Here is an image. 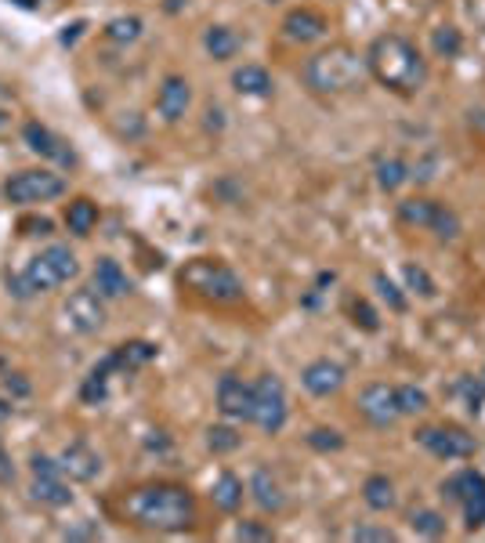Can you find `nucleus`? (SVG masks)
I'll use <instances>...</instances> for the list:
<instances>
[{
    "label": "nucleus",
    "mask_w": 485,
    "mask_h": 543,
    "mask_svg": "<svg viewBox=\"0 0 485 543\" xmlns=\"http://www.w3.org/2000/svg\"><path fill=\"white\" fill-rule=\"evenodd\" d=\"M127 526L145 533H185L195 526V496L178 482H145L116 500Z\"/></svg>",
    "instance_id": "f257e3e1"
},
{
    "label": "nucleus",
    "mask_w": 485,
    "mask_h": 543,
    "mask_svg": "<svg viewBox=\"0 0 485 543\" xmlns=\"http://www.w3.org/2000/svg\"><path fill=\"white\" fill-rule=\"evenodd\" d=\"M366 69L381 88L398 94V98L420 94L427 88V77H431V66L424 59V51L402 33L374 37V44L366 48Z\"/></svg>",
    "instance_id": "f03ea898"
},
{
    "label": "nucleus",
    "mask_w": 485,
    "mask_h": 543,
    "mask_svg": "<svg viewBox=\"0 0 485 543\" xmlns=\"http://www.w3.org/2000/svg\"><path fill=\"white\" fill-rule=\"evenodd\" d=\"M366 80H370L366 55H359L352 44H330V48L308 55L300 66V84L315 98L355 94V90H363Z\"/></svg>",
    "instance_id": "7ed1b4c3"
},
{
    "label": "nucleus",
    "mask_w": 485,
    "mask_h": 543,
    "mask_svg": "<svg viewBox=\"0 0 485 543\" xmlns=\"http://www.w3.org/2000/svg\"><path fill=\"white\" fill-rule=\"evenodd\" d=\"M178 282L182 290H189L199 301H210V304H239L247 301V286L239 279V272L232 269L228 261L221 258H193L185 261L178 272Z\"/></svg>",
    "instance_id": "20e7f679"
},
{
    "label": "nucleus",
    "mask_w": 485,
    "mask_h": 543,
    "mask_svg": "<svg viewBox=\"0 0 485 543\" xmlns=\"http://www.w3.org/2000/svg\"><path fill=\"white\" fill-rule=\"evenodd\" d=\"M0 192H4V199L11 207H37V203L62 199L69 192V181L62 178L58 171H51V167H29V171L11 175Z\"/></svg>",
    "instance_id": "39448f33"
},
{
    "label": "nucleus",
    "mask_w": 485,
    "mask_h": 543,
    "mask_svg": "<svg viewBox=\"0 0 485 543\" xmlns=\"http://www.w3.org/2000/svg\"><path fill=\"white\" fill-rule=\"evenodd\" d=\"M438 496L446 504H460L464 511V529L475 533L485 526V474L475 467H460L449 478H442Z\"/></svg>",
    "instance_id": "423d86ee"
},
{
    "label": "nucleus",
    "mask_w": 485,
    "mask_h": 543,
    "mask_svg": "<svg viewBox=\"0 0 485 543\" xmlns=\"http://www.w3.org/2000/svg\"><path fill=\"white\" fill-rule=\"evenodd\" d=\"M290 417V402H287V388L276 373H261L254 380V406H250V424L261 428L265 435H279L287 428Z\"/></svg>",
    "instance_id": "0eeeda50"
},
{
    "label": "nucleus",
    "mask_w": 485,
    "mask_h": 543,
    "mask_svg": "<svg viewBox=\"0 0 485 543\" xmlns=\"http://www.w3.org/2000/svg\"><path fill=\"white\" fill-rule=\"evenodd\" d=\"M413 442L420 450H427L438 460H471L479 452V442L468 428H457V424H427V428H416Z\"/></svg>",
    "instance_id": "6e6552de"
},
{
    "label": "nucleus",
    "mask_w": 485,
    "mask_h": 543,
    "mask_svg": "<svg viewBox=\"0 0 485 543\" xmlns=\"http://www.w3.org/2000/svg\"><path fill=\"white\" fill-rule=\"evenodd\" d=\"M355 406H359V417L370 428H395L402 421V410H398V399H395V384H385V380L366 384L359 391Z\"/></svg>",
    "instance_id": "1a4fd4ad"
},
{
    "label": "nucleus",
    "mask_w": 485,
    "mask_h": 543,
    "mask_svg": "<svg viewBox=\"0 0 485 543\" xmlns=\"http://www.w3.org/2000/svg\"><path fill=\"white\" fill-rule=\"evenodd\" d=\"M22 142H26V149L33 153V156H40V160H47V164H58V167H77V153H73V145L66 142V138H58L51 127H44L40 120H26L22 123Z\"/></svg>",
    "instance_id": "9d476101"
},
{
    "label": "nucleus",
    "mask_w": 485,
    "mask_h": 543,
    "mask_svg": "<svg viewBox=\"0 0 485 543\" xmlns=\"http://www.w3.org/2000/svg\"><path fill=\"white\" fill-rule=\"evenodd\" d=\"M66 312V323L77 330V334H98L105 326V297L98 293L95 286H84V290H73L62 304Z\"/></svg>",
    "instance_id": "9b49d317"
},
{
    "label": "nucleus",
    "mask_w": 485,
    "mask_h": 543,
    "mask_svg": "<svg viewBox=\"0 0 485 543\" xmlns=\"http://www.w3.org/2000/svg\"><path fill=\"white\" fill-rule=\"evenodd\" d=\"M214 402L225 421H243L250 424V406H254V384H247L239 373H221Z\"/></svg>",
    "instance_id": "f8f14e48"
},
{
    "label": "nucleus",
    "mask_w": 485,
    "mask_h": 543,
    "mask_svg": "<svg viewBox=\"0 0 485 543\" xmlns=\"http://www.w3.org/2000/svg\"><path fill=\"white\" fill-rule=\"evenodd\" d=\"M279 29H283V37L290 44H319V40L330 37V18L319 7H308L304 4V7H293V11L283 15Z\"/></svg>",
    "instance_id": "ddd939ff"
},
{
    "label": "nucleus",
    "mask_w": 485,
    "mask_h": 543,
    "mask_svg": "<svg viewBox=\"0 0 485 543\" xmlns=\"http://www.w3.org/2000/svg\"><path fill=\"white\" fill-rule=\"evenodd\" d=\"M189 105H193V84H189L182 73H167V77L160 80V90H156V116H160L167 127H174V123L185 120Z\"/></svg>",
    "instance_id": "4468645a"
},
{
    "label": "nucleus",
    "mask_w": 485,
    "mask_h": 543,
    "mask_svg": "<svg viewBox=\"0 0 485 543\" xmlns=\"http://www.w3.org/2000/svg\"><path fill=\"white\" fill-rule=\"evenodd\" d=\"M344 366L333 359H311L304 369H300V384H304V391L308 395H315V399H330V395H337L341 388H344Z\"/></svg>",
    "instance_id": "2eb2a0df"
},
{
    "label": "nucleus",
    "mask_w": 485,
    "mask_h": 543,
    "mask_svg": "<svg viewBox=\"0 0 485 543\" xmlns=\"http://www.w3.org/2000/svg\"><path fill=\"white\" fill-rule=\"evenodd\" d=\"M58 463H62V474L69 482H95L98 474H101V456L88 442H80V439L62 450Z\"/></svg>",
    "instance_id": "dca6fc26"
},
{
    "label": "nucleus",
    "mask_w": 485,
    "mask_h": 543,
    "mask_svg": "<svg viewBox=\"0 0 485 543\" xmlns=\"http://www.w3.org/2000/svg\"><path fill=\"white\" fill-rule=\"evenodd\" d=\"M247 496H250L265 515H279V511L287 507V493H283L279 478H276L269 467H258V471L250 474V482H247Z\"/></svg>",
    "instance_id": "f3484780"
},
{
    "label": "nucleus",
    "mask_w": 485,
    "mask_h": 543,
    "mask_svg": "<svg viewBox=\"0 0 485 543\" xmlns=\"http://www.w3.org/2000/svg\"><path fill=\"white\" fill-rule=\"evenodd\" d=\"M91 286H95L105 301H120V297H127V293L134 290L131 275L120 269V261H112V258H98V261H95V272H91Z\"/></svg>",
    "instance_id": "a211bd4d"
},
{
    "label": "nucleus",
    "mask_w": 485,
    "mask_h": 543,
    "mask_svg": "<svg viewBox=\"0 0 485 543\" xmlns=\"http://www.w3.org/2000/svg\"><path fill=\"white\" fill-rule=\"evenodd\" d=\"M232 90H236L239 98H272L276 80H272V73H269L265 66L243 62V66L232 69Z\"/></svg>",
    "instance_id": "6ab92c4d"
},
{
    "label": "nucleus",
    "mask_w": 485,
    "mask_h": 543,
    "mask_svg": "<svg viewBox=\"0 0 485 543\" xmlns=\"http://www.w3.org/2000/svg\"><path fill=\"white\" fill-rule=\"evenodd\" d=\"M203 51L214 62H232L243 51V37L232 26H225V22H214V26L203 29Z\"/></svg>",
    "instance_id": "aec40b11"
},
{
    "label": "nucleus",
    "mask_w": 485,
    "mask_h": 543,
    "mask_svg": "<svg viewBox=\"0 0 485 543\" xmlns=\"http://www.w3.org/2000/svg\"><path fill=\"white\" fill-rule=\"evenodd\" d=\"M243 500H247L243 478H239L236 471H221V474L214 478V485H210V504H214L221 515H236V511L243 507Z\"/></svg>",
    "instance_id": "412c9836"
},
{
    "label": "nucleus",
    "mask_w": 485,
    "mask_h": 543,
    "mask_svg": "<svg viewBox=\"0 0 485 543\" xmlns=\"http://www.w3.org/2000/svg\"><path fill=\"white\" fill-rule=\"evenodd\" d=\"M98 218H101V210H98V203L91 196H77V199H69L66 210H62V221H66V229H69L77 240H88V236L95 232Z\"/></svg>",
    "instance_id": "4be33fe9"
},
{
    "label": "nucleus",
    "mask_w": 485,
    "mask_h": 543,
    "mask_svg": "<svg viewBox=\"0 0 485 543\" xmlns=\"http://www.w3.org/2000/svg\"><path fill=\"white\" fill-rule=\"evenodd\" d=\"M442 199H431V196H406L395 203V218L406 225V229H431L435 221V210H438Z\"/></svg>",
    "instance_id": "5701e85b"
},
{
    "label": "nucleus",
    "mask_w": 485,
    "mask_h": 543,
    "mask_svg": "<svg viewBox=\"0 0 485 543\" xmlns=\"http://www.w3.org/2000/svg\"><path fill=\"white\" fill-rule=\"evenodd\" d=\"M156 356H160V348H156L153 341H142V337L123 341V345H116V348H112V359H116V369H120V373L145 369V366L156 359Z\"/></svg>",
    "instance_id": "b1692460"
},
{
    "label": "nucleus",
    "mask_w": 485,
    "mask_h": 543,
    "mask_svg": "<svg viewBox=\"0 0 485 543\" xmlns=\"http://www.w3.org/2000/svg\"><path fill=\"white\" fill-rule=\"evenodd\" d=\"M363 504L370 511H377V515H388V511L398 507V493H395V482L388 474H370L363 482Z\"/></svg>",
    "instance_id": "393cba45"
},
{
    "label": "nucleus",
    "mask_w": 485,
    "mask_h": 543,
    "mask_svg": "<svg viewBox=\"0 0 485 543\" xmlns=\"http://www.w3.org/2000/svg\"><path fill=\"white\" fill-rule=\"evenodd\" d=\"M33 500L44 504V507H69L73 504V493L66 485V474H47V478H33Z\"/></svg>",
    "instance_id": "a878e982"
},
{
    "label": "nucleus",
    "mask_w": 485,
    "mask_h": 543,
    "mask_svg": "<svg viewBox=\"0 0 485 543\" xmlns=\"http://www.w3.org/2000/svg\"><path fill=\"white\" fill-rule=\"evenodd\" d=\"M431 55L435 59H460L464 55V29L460 26H453V22H446V26H435L431 29Z\"/></svg>",
    "instance_id": "bb28decb"
},
{
    "label": "nucleus",
    "mask_w": 485,
    "mask_h": 543,
    "mask_svg": "<svg viewBox=\"0 0 485 543\" xmlns=\"http://www.w3.org/2000/svg\"><path fill=\"white\" fill-rule=\"evenodd\" d=\"M142 29H145V22L138 15H116V18H109L101 26V37L109 44H116V48H127V44H134L142 37Z\"/></svg>",
    "instance_id": "cd10ccee"
},
{
    "label": "nucleus",
    "mask_w": 485,
    "mask_h": 543,
    "mask_svg": "<svg viewBox=\"0 0 485 543\" xmlns=\"http://www.w3.org/2000/svg\"><path fill=\"white\" fill-rule=\"evenodd\" d=\"M377 188L381 192H398L406 181H413V167L402 160V156H385V160H377Z\"/></svg>",
    "instance_id": "c85d7f7f"
},
{
    "label": "nucleus",
    "mask_w": 485,
    "mask_h": 543,
    "mask_svg": "<svg viewBox=\"0 0 485 543\" xmlns=\"http://www.w3.org/2000/svg\"><path fill=\"white\" fill-rule=\"evenodd\" d=\"M449 395H453V399H464L468 413L479 417V413L485 410V377H471V373L457 377V380L449 384Z\"/></svg>",
    "instance_id": "c756f323"
},
{
    "label": "nucleus",
    "mask_w": 485,
    "mask_h": 543,
    "mask_svg": "<svg viewBox=\"0 0 485 543\" xmlns=\"http://www.w3.org/2000/svg\"><path fill=\"white\" fill-rule=\"evenodd\" d=\"M239 446H243V435H239V428L232 421L206 428V450L214 452V456H228V452H236Z\"/></svg>",
    "instance_id": "7c9ffc66"
},
{
    "label": "nucleus",
    "mask_w": 485,
    "mask_h": 543,
    "mask_svg": "<svg viewBox=\"0 0 485 543\" xmlns=\"http://www.w3.org/2000/svg\"><path fill=\"white\" fill-rule=\"evenodd\" d=\"M409 529L416 537H424V540H442L446 537V515L435 511V507H416L409 515Z\"/></svg>",
    "instance_id": "2f4dec72"
},
{
    "label": "nucleus",
    "mask_w": 485,
    "mask_h": 543,
    "mask_svg": "<svg viewBox=\"0 0 485 543\" xmlns=\"http://www.w3.org/2000/svg\"><path fill=\"white\" fill-rule=\"evenodd\" d=\"M435 240H442V243H457L460 240V232H464V221H460V214L449 207V203H438V210H435V221H431V229H427Z\"/></svg>",
    "instance_id": "473e14b6"
},
{
    "label": "nucleus",
    "mask_w": 485,
    "mask_h": 543,
    "mask_svg": "<svg viewBox=\"0 0 485 543\" xmlns=\"http://www.w3.org/2000/svg\"><path fill=\"white\" fill-rule=\"evenodd\" d=\"M44 258H47V265L55 269L58 275V282H69V279H77L80 275V261H77V254L66 247V243H51L47 250H40Z\"/></svg>",
    "instance_id": "72a5a7b5"
},
{
    "label": "nucleus",
    "mask_w": 485,
    "mask_h": 543,
    "mask_svg": "<svg viewBox=\"0 0 485 543\" xmlns=\"http://www.w3.org/2000/svg\"><path fill=\"white\" fill-rule=\"evenodd\" d=\"M374 286H377V297L388 304L395 315H402L406 308H409V297H406V290L391 279L388 272H374Z\"/></svg>",
    "instance_id": "f704fd0d"
},
{
    "label": "nucleus",
    "mask_w": 485,
    "mask_h": 543,
    "mask_svg": "<svg viewBox=\"0 0 485 543\" xmlns=\"http://www.w3.org/2000/svg\"><path fill=\"white\" fill-rule=\"evenodd\" d=\"M402 279H406V290L409 293H416V297H435L438 293V282L431 279V272L424 269V265H413V261H406L402 265Z\"/></svg>",
    "instance_id": "c9c22d12"
},
{
    "label": "nucleus",
    "mask_w": 485,
    "mask_h": 543,
    "mask_svg": "<svg viewBox=\"0 0 485 543\" xmlns=\"http://www.w3.org/2000/svg\"><path fill=\"white\" fill-rule=\"evenodd\" d=\"M395 399H398L402 417H416V413H424V410L431 406L427 391H424V388H416V384H395Z\"/></svg>",
    "instance_id": "e433bc0d"
},
{
    "label": "nucleus",
    "mask_w": 485,
    "mask_h": 543,
    "mask_svg": "<svg viewBox=\"0 0 485 543\" xmlns=\"http://www.w3.org/2000/svg\"><path fill=\"white\" fill-rule=\"evenodd\" d=\"M26 275H29V282H33V290H37V293H47V290L62 286V282H58V275H55V269L47 265V258H44V254H37V258H29V261H26Z\"/></svg>",
    "instance_id": "4c0bfd02"
},
{
    "label": "nucleus",
    "mask_w": 485,
    "mask_h": 543,
    "mask_svg": "<svg viewBox=\"0 0 485 543\" xmlns=\"http://www.w3.org/2000/svg\"><path fill=\"white\" fill-rule=\"evenodd\" d=\"M348 315H352V323H355L363 334H377V330H381V315H377V308H374L366 297H352V301H348Z\"/></svg>",
    "instance_id": "58836bf2"
},
{
    "label": "nucleus",
    "mask_w": 485,
    "mask_h": 543,
    "mask_svg": "<svg viewBox=\"0 0 485 543\" xmlns=\"http://www.w3.org/2000/svg\"><path fill=\"white\" fill-rule=\"evenodd\" d=\"M304 442H308V450H315V452H341L348 439H344L337 428H311V431L304 435Z\"/></svg>",
    "instance_id": "ea45409f"
},
{
    "label": "nucleus",
    "mask_w": 485,
    "mask_h": 543,
    "mask_svg": "<svg viewBox=\"0 0 485 543\" xmlns=\"http://www.w3.org/2000/svg\"><path fill=\"white\" fill-rule=\"evenodd\" d=\"M105 395H109V377L91 369V373L84 377V384H80V402H84V406H101Z\"/></svg>",
    "instance_id": "a19ab883"
},
{
    "label": "nucleus",
    "mask_w": 485,
    "mask_h": 543,
    "mask_svg": "<svg viewBox=\"0 0 485 543\" xmlns=\"http://www.w3.org/2000/svg\"><path fill=\"white\" fill-rule=\"evenodd\" d=\"M236 540L243 543H272L276 540V529L269 526V522H254V518H243L239 526H236V533H232Z\"/></svg>",
    "instance_id": "79ce46f5"
},
{
    "label": "nucleus",
    "mask_w": 485,
    "mask_h": 543,
    "mask_svg": "<svg viewBox=\"0 0 485 543\" xmlns=\"http://www.w3.org/2000/svg\"><path fill=\"white\" fill-rule=\"evenodd\" d=\"M4 282H7V293L15 297V301H29V297H37V290H33V282H29V275H26V269L18 272H4Z\"/></svg>",
    "instance_id": "37998d69"
},
{
    "label": "nucleus",
    "mask_w": 485,
    "mask_h": 543,
    "mask_svg": "<svg viewBox=\"0 0 485 543\" xmlns=\"http://www.w3.org/2000/svg\"><path fill=\"white\" fill-rule=\"evenodd\" d=\"M0 384H4V395H7V399H29V395H33V384H29L26 373H11V369H7V373L0 377Z\"/></svg>",
    "instance_id": "c03bdc74"
},
{
    "label": "nucleus",
    "mask_w": 485,
    "mask_h": 543,
    "mask_svg": "<svg viewBox=\"0 0 485 543\" xmlns=\"http://www.w3.org/2000/svg\"><path fill=\"white\" fill-rule=\"evenodd\" d=\"M352 540L359 543H391L395 540V533L385 529V526H355L352 529Z\"/></svg>",
    "instance_id": "a18cd8bd"
},
{
    "label": "nucleus",
    "mask_w": 485,
    "mask_h": 543,
    "mask_svg": "<svg viewBox=\"0 0 485 543\" xmlns=\"http://www.w3.org/2000/svg\"><path fill=\"white\" fill-rule=\"evenodd\" d=\"M29 471H33V478H47V474H62V463L55 456H47V452H33Z\"/></svg>",
    "instance_id": "49530a36"
},
{
    "label": "nucleus",
    "mask_w": 485,
    "mask_h": 543,
    "mask_svg": "<svg viewBox=\"0 0 485 543\" xmlns=\"http://www.w3.org/2000/svg\"><path fill=\"white\" fill-rule=\"evenodd\" d=\"M123 116H127V120L116 123V134L127 138V142H131V138H142V134H145V120H142V112H123Z\"/></svg>",
    "instance_id": "de8ad7c7"
},
{
    "label": "nucleus",
    "mask_w": 485,
    "mask_h": 543,
    "mask_svg": "<svg viewBox=\"0 0 485 543\" xmlns=\"http://www.w3.org/2000/svg\"><path fill=\"white\" fill-rule=\"evenodd\" d=\"M18 229H22V236H51L55 232V221L51 218H26Z\"/></svg>",
    "instance_id": "09e8293b"
},
{
    "label": "nucleus",
    "mask_w": 485,
    "mask_h": 543,
    "mask_svg": "<svg viewBox=\"0 0 485 543\" xmlns=\"http://www.w3.org/2000/svg\"><path fill=\"white\" fill-rule=\"evenodd\" d=\"M11 482H15V460H11V452L0 439V485H11Z\"/></svg>",
    "instance_id": "8fccbe9b"
},
{
    "label": "nucleus",
    "mask_w": 485,
    "mask_h": 543,
    "mask_svg": "<svg viewBox=\"0 0 485 543\" xmlns=\"http://www.w3.org/2000/svg\"><path fill=\"white\" fill-rule=\"evenodd\" d=\"M203 127L214 131V134L225 131V109H221V105H206V120H203Z\"/></svg>",
    "instance_id": "3c124183"
},
{
    "label": "nucleus",
    "mask_w": 485,
    "mask_h": 543,
    "mask_svg": "<svg viewBox=\"0 0 485 543\" xmlns=\"http://www.w3.org/2000/svg\"><path fill=\"white\" fill-rule=\"evenodd\" d=\"M84 29H88V22H84V18H80V22H73V26H66V33H62V44H66V48H73V44L84 37Z\"/></svg>",
    "instance_id": "603ef678"
},
{
    "label": "nucleus",
    "mask_w": 485,
    "mask_h": 543,
    "mask_svg": "<svg viewBox=\"0 0 485 543\" xmlns=\"http://www.w3.org/2000/svg\"><path fill=\"white\" fill-rule=\"evenodd\" d=\"M189 7V0H163V11L167 15H178V11H185Z\"/></svg>",
    "instance_id": "864d4df0"
},
{
    "label": "nucleus",
    "mask_w": 485,
    "mask_h": 543,
    "mask_svg": "<svg viewBox=\"0 0 485 543\" xmlns=\"http://www.w3.org/2000/svg\"><path fill=\"white\" fill-rule=\"evenodd\" d=\"M11 402H15V399H4V395H0V421H11V413H15Z\"/></svg>",
    "instance_id": "5fc2aeb1"
},
{
    "label": "nucleus",
    "mask_w": 485,
    "mask_h": 543,
    "mask_svg": "<svg viewBox=\"0 0 485 543\" xmlns=\"http://www.w3.org/2000/svg\"><path fill=\"white\" fill-rule=\"evenodd\" d=\"M80 537H98V529H69L66 540H80Z\"/></svg>",
    "instance_id": "6e6d98bb"
},
{
    "label": "nucleus",
    "mask_w": 485,
    "mask_h": 543,
    "mask_svg": "<svg viewBox=\"0 0 485 543\" xmlns=\"http://www.w3.org/2000/svg\"><path fill=\"white\" fill-rule=\"evenodd\" d=\"M15 4L26 7V11H37V7H40V0H15Z\"/></svg>",
    "instance_id": "4d7b16f0"
},
{
    "label": "nucleus",
    "mask_w": 485,
    "mask_h": 543,
    "mask_svg": "<svg viewBox=\"0 0 485 543\" xmlns=\"http://www.w3.org/2000/svg\"><path fill=\"white\" fill-rule=\"evenodd\" d=\"M269 4H279V0H269Z\"/></svg>",
    "instance_id": "13d9d810"
},
{
    "label": "nucleus",
    "mask_w": 485,
    "mask_h": 543,
    "mask_svg": "<svg viewBox=\"0 0 485 543\" xmlns=\"http://www.w3.org/2000/svg\"><path fill=\"white\" fill-rule=\"evenodd\" d=\"M482 377H485V366H482Z\"/></svg>",
    "instance_id": "bf43d9fd"
}]
</instances>
